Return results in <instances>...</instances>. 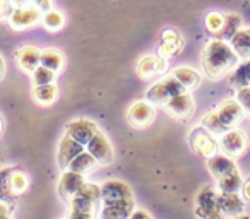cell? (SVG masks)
Returning a JSON list of instances; mask_svg holds the SVG:
<instances>
[{"mask_svg": "<svg viewBox=\"0 0 250 219\" xmlns=\"http://www.w3.org/2000/svg\"><path fill=\"white\" fill-rule=\"evenodd\" d=\"M137 76L143 79H149V77L156 76V55H146L137 62Z\"/></svg>", "mask_w": 250, "mask_h": 219, "instance_id": "30", "label": "cell"}, {"mask_svg": "<svg viewBox=\"0 0 250 219\" xmlns=\"http://www.w3.org/2000/svg\"><path fill=\"white\" fill-rule=\"evenodd\" d=\"M204 22H206V29H208L209 35L219 36V33H221V29H223V24H225V14H221V12H218V11H212L206 16Z\"/></svg>", "mask_w": 250, "mask_h": 219, "instance_id": "32", "label": "cell"}, {"mask_svg": "<svg viewBox=\"0 0 250 219\" xmlns=\"http://www.w3.org/2000/svg\"><path fill=\"white\" fill-rule=\"evenodd\" d=\"M29 185V180L22 171H14L12 170L11 173V190L14 195H21L22 192H26Z\"/></svg>", "mask_w": 250, "mask_h": 219, "instance_id": "34", "label": "cell"}, {"mask_svg": "<svg viewBox=\"0 0 250 219\" xmlns=\"http://www.w3.org/2000/svg\"><path fill=\"white\" fill-rule=\"evenodd\" d=\"M69 219H93V212H77V211H70Z\"/></svg>", "mask_w": 250, "mask_h": 219, "instance_id": "40", "label": "cell"}, {"mask_svg": "<svg viewBox=\"0 0 250 219\" xmlns=\"http://www.w3.org/2000/svg\"><path fill=\"white\" fill-rule=\"evenodd\" d=\"M42 24L45 26L48 31H60L65 24V16L57 9H48L42 14Z\"/></svg>", "mask_w": 250, "mask_h": 219, "instance_id": "27", "label": "cell"}, {"mask_svg": "<svg viewBox=\"0 0 250 219\" xmlns=\"http://www.w3.org/2000/svg\"><path fill=\"white\" fill-rule=\"evenodd\" d=\"M115 200H134L132 188L120 180L104 181L103 187H101V202L108 204V202Z\"/></svg>", "mask_w": 250, "mask_h": 219, "instance_id": "13", "label": "cell"}, {"mask_svg": "<svg viewBox=\"0 0 250 219\" xmlns=\"http://www.w3.org/2000/svg\"><path fill=\"white\" fill-rule=\"evenodd\" d=\"M0 219H12L11 212H9V207L5 204H0Z\"/></svg>", "mask_w": 250, "mask_h": 219, "instance_id": "43", "label": "cell"}, {"mask_svg": "<svg viewBox=\"0 0 250 219\" xmlns=\"http://www.w3.org/2000/svg\"><path fill=\"white\" fill-rule=\"evenodd\" d=\"M86 147H87V153L93 154L100 164H110L111 161H113L111 144L100 129H98V132L93 136V139L86 144Z\"/></svg>", "mask_w": 250, "mask_h": 219, "instance_id": "11", "label": "cell"}, {"mask_svg": "<svg viewBox=\"0 0 250 219\" xmlns=\"http://www.w3.org/2000/svg\"><path fill=\"white\" fill-rule=\"evenodd\" d=\"M96 132H98V125L93 120H87V119L72 120V122L67 123V130H65L67 136H70L74 140H77L83 146H86Z\"/></svg>", "mask_w": 250, "mask_h": 219, "instance_id": "12", "label": "cell"}, {"mask_svg": "<svg viewBox=\"0 0 250 219\" xmlns=\"http://www.w3.org/2000/svg\"><path fill=\"white\" fill-rule=\"evenodd\" d=\"M4 76H5V60L0 55V80L4 79Z\"/></svg>", "mask_w": 250, "mask_h": 219, "instance_id": "44", "label": "cell"}, {"mask_svg": "<svg viewBox=\"0 0 250 219\" xmlns=\"http://www.w3.org/2000/svg\"><path fill=\"white\" fill-rule=\"evenodd\" d=\"M12 168H0V202H9L14 194L11 190Z\"/></svg>", "mask_w": 250, "mask_h": 219, "instance_id": "31", "label": "cell"}, {"mask_svg": "<svg viewBox=\"0 0 250 219\" xmlns=\"http://www.w3.org/2000/svg\"><path fill=\"white\" fill-rule=\"evenodd\" d=\"M0 132H2V119H0Z\"/></svg>", "mask_w": 250, "mask_h": 219, "instance_id": "47", "label": "cell"}, {"mask_svg": "<svg viewBox=\"0 0 250 219\" xmlns=\"http://www.w3.org/2000/svg\"><path fill=\"white\" fill-rule=\"evenodd\" d=\"M242 192H243V197H245L247 200L250 202V178H247V180L243 181V185H242Z\"/></svg>", "mask_w": 250, "mask_h": 219, "instance_id": "42", "label": "cell"}, {"mask_svg": "<svg viewBox=\"0 0 250 219\" xmlns=\"http://www.w3.org/2000/svg\"><path fill=\"white\" fill-rule=\"evenodd\" d=\"M190 146L194 149V153H197L199 156L202 158H211L214 154H218V142L214 140L212 134H209L204 127H199V129H194L190 134Z\"/></svg>", "mask_w": 250, "mask_h": 219, "instance_id": "8", "label": "cell"}, {"mask_svg": "<svg viewBox=\"0 0 250 219\" xmlns=\"http://www.w3.org/2000/svg\"><path fill=\"white\" fill-rule=\"evenodd\" d=\"M195 214L199 219H223L218 207V192L211 185H206L195 197Z\"/></svg>", "mask_w": 250, "mask_h": 219, "instance_id": "3", "label": "cell"}, {"mask_svg": "<svg viewBox=\"0 0 250 219\" xmlns=\"http://www.w3.org/2000/svg\"><path fill=\"white\" fill-rule=\"evenodd\" d=\"M208 168L212 177H214L216 180H219V178L226 177V175H229L231 171H235L236 164H235V161L229 156H226V154H214V156L209 158Z\"/></svg>", "mask_w": 250, "mask_h": 219, "instance_id": "19", "label": "cell"}, {"mask_svg": "<svg viewBox=\"0 0 250 219\" xmlns=\"http://www.w3.org/2000/svg\"><path fill=\"white\" fill-rule=\"evenodd\" d=\"M236 101L242 104L243 112L250 115V86L238 87L236 89Z\"/></svg>", "mask_w": 250, "mask_h": 219, "instance_id": "37", "label": "cell"}, {"mask_svg": "<svg viewBox=\"0 0 250 219\" xmlns=\"http://www.w3.org/2000/svg\"><path fill=\"white\" fill-rule=\"evenodd\" d=\"M127 117L134 127L144 129V127H149L153 123L154 117H156V110H154V104L147 100H137L130 104Z\"/></svg>", "mask_w": 250, "mask_h": 219, "instance_id": "6", "label": "cell"}, {"mask_svg": "<svg viewBox=\"0 0 250 219\" xmlns=\"http://www.w3.org/2000/svg\"><path fill=\"white\" fill-rule=\"evenodd\" d=\"M79 195H83V197L89 199L91 202H94L96 205H100L101 202V187H98V185L94 183H86L84 181V185L81 187V190L77 192Z\"/></svg>", "mask_w": 250, "mask_h": 219, "instance_id": "36", "label": "cell"}, {"mask_svg": "<svg viewBox=\"0 0 250 219\" xmlns=\"http://www.w3.org/2000/svg\"><path fill=\"white\" fill-rule=\"evenodd\" d=\"M218 207L223 216H240L245 209L242 197L238 194H218Z\"/></svg>", "mask_w": 250, "mask_h": 219, "instance_id": "17", "label": "cell"}, {"mask_svg": "<svg viewBox=\"0 0 250 219\" xmlns=\"http://www.w3.org/2000/svg\"><path fill=\"white\" fill-rule=\"evenodd\" d=\"M171 76H173L188 93L201 86V74L192 69V67H178V69H175L173 72H171Z\"/></svg>", "mask_w": 250, "mask_h": 219, "instance_id": "22", "label": "cell"}, {"mask_svg": "<svg viewBox=\"0 0 250 219\" xmlns=\"http://www.w3.org/2000/svg\"><path fill=\"white\" fill-rule=\"evenodd\" d=\"M216 113H218L219 120L225 123L226 129H235V127L242 122L243 115H245L242 104L236 100L221 101V103L218 104V108H216Z\"/></svg>", "mask_w": 250, "mask_h": 219, "instance_id": "10", "label": "cell"}, {"mask_svg": "<svg viewBox=\"0 0 250 219\" xmlns=\"http://www.w3.org/2000/svg\"><path fill=\"white\" fill-rule=\"evenodd\" d=\"M84 185V175H79L76 171L67 170L62 175L59 183V195L63 200H70L77 192L81 190V187Z\"/></svg>", "mask_w": 250, "mask_h": 219, "instance_id": "14", "label": "cell"}, {"mask_svg": "<svg viewBox=\"0 0 250 219\" xmlns=\"http://www.w3.org/2000/svg\"><path fill=\"white\" fill-rule=\"evenodd\" d=\"M42 14L43 12L35 4L16 5L11 18H9V24L16 31H24V29H29L33 26L40 24L42 22Z\"/></svg>", "mask_w": 250, "mask_h": 219, "instance_id": "4", "label": "cell"}, {"mask_svg": "<svg viewBox=\"0 0 250 219\" xmlns=\"http://www.w3.org/2000/svg\"><path fill=\"white\" fill-rule=\"evenodd\" d=\"M40 57H42V52L36 46H21L16 52V62L21 70L33 72L40 65Z\"/></svg>", "mask_w": 250, "mask_h": 219, "instance_id": "18", "label": "cell"}, {"mask_svg": "<svg viewBox=\"0 0 250 219\" xmlns=\"http://www.w3.org/2000/svg\"><path fill=\"white\" fill-rule=\"evenodd\" d=\"M31 79H33V84H35V86L52 84V82H55V79H57V72H53V70L46 69V67H43V65H38L31 72Z\"/></svg>", "mask_w": 250, "mask_h": 219, "instance_id": "33", "label": "cell"}, {"mask_svg": "<svg viewBox=\"0 0 250 219\" xmlns=\"http://www.w3.org/2000/svg\"><path fill=\"white\" fill-rule=\"evenodd\" d=\"M185 91L187 89L170 74V76L163 77V79L158 80L156 84H153V86L146 91V100L153 104L163 106L171 96H175V94H178V93H185Z\"/></svg>", "mask_w": 250, "mask_h": 219, "instance_id": "2", "label": "cell"}, {"mask_svg": "<svg viewBox=\"0 0 250 219\" xmlns=\"http://www.w3.org/2000/svg\"><path fill=\"white\" fill-rule=\"evenodd\" d=\"M12 2H14L16 5H22V4H28L29 0H12Z\"/></svg>", "mask_w": 250, "mask_h": 219, "instance_id": "45", "label": "cell"}, {"mask_svg": "<svg viewBox=\"0 0 250 219\" xmlns=\"http://www.w3.org/2000/svg\"><path fill=\"white\" fill-rule=\"evenodd\" d=\"M229 45L235 50L238 59L250 60V28H240L229 40Z\"/></svg>", "mask_w": 250, "mask_h": 219, "instance_id": "20", "label": "cell"}, {"mask_svg": "<svg viewBox=\"0 0 250 219\" xmlns=\"http://www.w3.org/2000/svg\"><path fill=\"white\" fill-rule=\"evenodd\" d=\"M70 207H72V211H77V212H93L94 209L98 207L94 202H91L89 199L83 197V195L76 194L72 199H70Z\"/></svg>", "mask_w": 250, "mask_h": 219, "instance_id": "35", "label": "cell"}, {"mask_svg": "<svg viewBox=\"0 0 250 219\" xmlns=\"http://www.w3.org/2000/svg\"><path fill=\"white\" fill-rule=\"evenodd\" d=\"M163 106H165V110H167L168 115L175 117V119H180V120L192 117V113H194V110H195L194 98L190 96L188 91L171 96Z\"/></svg>", "mask_w": 250, "mask_h": 219, "instance_id": "7", "label": "cell"}, {"mask_svg": "<svg viewBox=\"0 0 250 219\" xmlns=\"http://www.w3.org/2000/svg\"><path fill=\"white\" fill-rule=\"evenodd\" d=\"M16 4L12 0H0V21H9Z\"/></svg>", "mask_w": 250, "mask_h": 219, "instance_id": "38", "label": "cell"}, {"mask_svg": "<svg viewBox=\"0 0 250 219\" xmlns=\"http://www.w3.org/2000/svg\"><path fill=\"white\" fill-rule=\"evenodd\" d=\"M238 55L231 48L229 41L221 38H214L204 46L201 55L202 70L209 79H221L231 74V70L238 65Z\"/></svg>", "mask_w": 250, "mask_h": 219, "instance_id": "1", "label": "cell"}, {"mask_svg": "<svg viewBox=\"0 0 250 219\" xmlns=\"http://www.w3.org/2000/svg\"><path fill=\"white\" fill-rule=\"evenodd\" d=\"M57 94H59V87L55 84H42V86L33 87V98L36 103L40 104H52L55 103Z\"/></svg>", "mask_w": 250, "mask_h": 219, "instance_id": "26", "label": "cell"}, {"mask_svg": "<svg viewBox=\"0 0 250 219\" xmlns=\"http://www.w3.org/2000/svg\"><path fill=\"white\" fill-rule=\"evenodd\" d=\"M240 28H242V16L235 14V12L226 14L225 16V24H223V29H221V33H219L218 38L225 40V41H229L231 36L235 35Z\"/></svg>", "mask_w": 250, "mask_h": 219, "instance_id": "28", "label": "cell"}, {"mask_svg": "<svg viewBox=\"0 0 250 219\" xmlns=\"http://www.w3.org/2000/svg\"><path fill=\"white\" fill-rule=\"evenodd\" d=\"M98 166H100V163L96 161V158L91 153H87V151H83V153L77 154V156L70 161L67 170L76 171V173H79V175H87L96 170Z\"/></svg>", "mask_w": 250, "mask_h": 219, "instance_id": "21", "label": "cell"}, {"mask_svg": "<svg viewBox=\"0 0 250 219\" xmlns=\"http://www.w3.org/2000/svg\"><path fill=\"white\" fill-rule=\"evenodd\" d=\"M184 50V36L178 29L165 28L160 35V46H158V55L165 59L178 55Z\"/></svg>", "mask_w": 250, "mask_h": 219, "instance_id": "9", "label": "cell"}, {"mask_svg": "<svg viewBox=\"0 0 250 219\" xmlns=\"http://www.w3.org/2000/svg\"><path fill=\"white\" fill-rule=\"evenodd\" d=\"M129 219H153L146 211H134L132 214L129 216Z\"/></svg>", "mask_w": 250, "mask_h": 219, "instance_id": "41", "label": "cell"}, {"mask_svg": "<svg viewBox=\"0 0 250 219\" xmlns=\"http://www.w3.org/2000/svg\"><path fill=\"white\" fill-rule=\"evenodd\" d=\"M243 185V180H242V175H240L238 170L231 171L229 175L226 177L219 178L218 180V190L221 194H238L240 188Z\"/></svg>", "mask_w": 250, "mask_h": 219, "instance_id": "24", "label": "cell"}, {"mask_svg": "<svg viewBox=\"0 0 250 219\" xmlns=\"http://www.w3.org/2000/svg\"><path fill=\"white\" fill-rule=\"evenodd\" d=\"M134 212V200H115L103 204L100 219H129Z\"/></svg>", "mask_w": 250, "mask_h": 219, "instance_id": "16", "label": "cell"}, {"mask_svg": "<svg viewBox=\"0 0 250 219\" xmlns=\"http://www.w3.org/2000/svg\"><path fill=\"white\" fill-rule=\"evenodd\" d=\"M219 149L229 158H240L249 149V137L238 129H228L219 136Z\"/></svg>", "mask_w": 250, "mask_h": 219, "instance_id": "5", "label": "cell"}, {"mask_svg": "<svg viewBox=\"0 0 250 219\" xmlns=\"http://www.w3.org/2000/svg\"><path fill=\"white\" fill-rule=\"evenodd\" d=\"M201 125L204 127L209 134H214V136H221V134H225L226 130H228L225 127V123L219 120V117L216 112H209L208 115H204Z\"/></svg>", "mask_w": 250, "mask_h": 219, "instance_id": "29", "label": "cell"}, {"mask_svg": "<svg viewBox=\"0 0 250 219\" xmlns=\"http://www.w3.org/2000/svg\"><path fill=\"white\" fill-rule=\"evenodd\" d=\"M83 151H84L83 144H79L77 140H74L72 137L65 134V136L62 137V140H60V146H59V156H57L59 166L63 168V170H67L70 161H72L77 154L83 153Z\"/></svg>", "mask_w": 250, "mask_h": 219, "instance_id": "15", "label": "cell"}, {"mask_svg": "<svg viewBox=\"0 0 250 219\" xmlns=\"http://www.w3.org/2000/svg\"><path fill=\"white\" fill-rule=\"evenodd\" d=\"M229 82L231 86L238 87H245L250 86V60H243L242 63L235 67L229 74Z\"/></svg>", "mask_w": 250, "mask_h": 219, "instance_id": "25", "label": "cell"}, {"mask_svg": "<svg viewBox=\"0 0 250 219\" xmlns=\"http://www.w3.org/2000/svg\"><path fill=\"white\" fill-rule=\"evenodd\" d=\"M233 219H250V216H235Z\"/></svg>", "mask_w": 250, "mask_h": 219, "instance_id": "46", "label": "cell"}, {"mask_svg": "<svg viewBox=\"0 0 250 219\" xmlns=\"http://www.w3.org/2000/svg\"><path fill=\"white\" fill-rule=\"evenodd\" d=\"M40 65L46 67V69L53 70V72H60L65 65V57H63L62 52L55 48H46L42 52V57H40Z\"/></svg>", "mask_w": 250, "mask_h": 219, "instance_id": "23", "label": "cell"}, {"mask_svg": "<svg viewBox=\"0 0 250 219\" xmlns=\"http://www.w3.org/2000/svg\"><path fill=\"white\" fill-rule=\"evenodd\" d=\"M33 4H35L42 12H45L53 7V0H33Z\"/></svg>", "mask_w": 250, "mask_h": 219, "instance_id": "39", "label": "cell"}]
</instances>
